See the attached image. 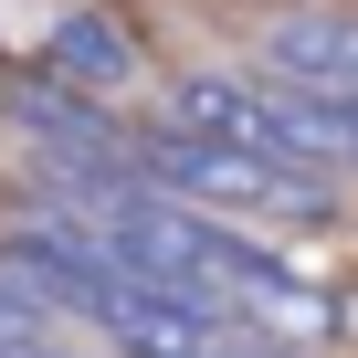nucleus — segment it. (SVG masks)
Masks as SVG:
<instances>
[{"mask_svg": "<svg viewBox=\"0 0 358 358\" xmlns=\"http://www.w3.org/2000/svg\"><path fill=\"white\" fill-rule=\"evenodd\" d=\"M137 169L158 179L169 201H190V211H243V222H306V232H337L348 222V179L327 169H285V158H243V148H211L190 127H148L137 137Z\"/></svg>", "mask_w": 358, "mask_h": 358, "instance_id": "f257e3e1", "label": "nucleus"}, {"mask_svg": "<svg viewBox=\"0 0 358 358\" xmlns=\"http://www.w3.org/2000/svg\"><path fill=\"white\" fill-rule=\"evenodd\" d=\"M0 264H11L22 285H43L74 327H106L116 295L137 285L127 253H116V232H106L95 211H64V201H43V211H22L11 232H0Z\"/></svg>", "mask_w": 358, "mask_h": 358, "instance_id": "f03ea898", "label": "nucleus"}, {"mask_svg": "<svg viewBox=\"0 0 358 358\" xmlns=\"http://www.w3.org/2000/svg\"><path fill=\"white\" fill-rule=\"evenodd\" d=\"M169 127H190L211 148H243V158H285L306 169V137H295V95L274 74H232V64H190L169 74Z\"/></svg>", "mask_w": 358, "mask_h": 358, "instance_id": "7ed1b4c3", "label": "nucleus"}, {"mask_svg": "<svg viewBox=\"0 0 358 358\" xmlns=\"http://www.w3.org/2000/svg\"><path fill=\"white\" fill-rule=\"evenodd\" d=\"M222 316L232 327H264V337H295V348L327 337V295L285 253H264L253 232H222Z\"/></svg>", "mask_w": 358, "mask_h": 358, "instance_id": "20e7f679", "label": "nucleus"}, {"mask_svg": "<svg viewBox=\"0 0 358 358\" xmlns=\"http://www.w3.org/2000/svg\"><path fill=\"white\" fill-rule=\"evenodd\" d=\"M43 74H53V85H74V95H95V106H127V95L148 85V53H137V32H127L116 11L74 0V11H53V22H43Z\"/></svg>", "mask_w": 358, "mask_h": 358, "instance_id": "39448f33", "label": "nucleus"}, {"mask_svg": "<svg viewBox=\"0 0 358 358\" xmlns=\"http://www.w3.org/2000/svg\"><path fill=\"white\" fill-rule=\"evenodd\" d=\"M95 337H106L116 358H222V348H232V316L201 306V295H179V285H148V274H137Z\"/></svg>", "mask_w": 358, "mask_h": 358, "instance_id": "423d86ee", "label": "nucleus"}, {"mask_svg": "<svg viewBox=\"0 0 358 358\" xmlns=\"http://www.w3.org/2000/svg\"><path fill=\"white\" fill-rule=\"evenodd\" d=\"M264 74L295 85V95L358 106V22H348V11H285V22L264 32Z\"/></svg>", "mask_w": 358, "mask_h": 358, "instance_id": "0eeeda50", "label": "nucleus"}, {"mask_svg": "<svg viewBox=\"0 0 358 358\" xmlns=\"http://www.w3.org/2000/svg\"><path fill=\"white\" fill-rule=\"evenodd\" d=\"M222 358H306V348H295V337H264V327H232Z\"/></svg>", "mask_w": 358, "mask_h": 358, "instance_id": "6e6552de", "label": "nucleus"}]
</instances>
